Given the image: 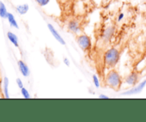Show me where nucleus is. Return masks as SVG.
Instances as JSON below:
<instances>
[{"instance_id": "1", "label": "nucleus", "mask_w": 146, "mask_h": 122, "mask_svg": "<svg viewBox=\"0 0 146 122\" xmlns=\"http://www.w3.org/2000/svg\"><path fill=\"white\" fill-rule=\"evenodd\" d=\"M106 83L107 86L115 90H118L121 87L122 80L119 74L115 70H111L106 77Z\"/></svg>"}, {"instance_id": "2", "label": "nucleus", "mask_w": 146, "mask_h": 122, "mask_svg": "<svg viewBox=\"0 0 146 122\" xmlns=\"http://www.w3.org/2000/svg\"><path fill=\"white\" fill-rule=\"evenodd\" d=\"M119 60V52L115 48H111L106 52L104 56L105 63L108 67H114Z\"/></svg>"}, {"instance_id": "3", "label": "nucleus", "mask_w": 146, "mask_h": 122, "mask_svg": "<svg viewBox=\"0 0 146 122\" xmlns=\"http://www.w3.org/2000/svg\"><path fill=\"white\" fill-rule=\"evenodd\" d=\"M77 43L80 48L84 51H88L91 48V39L86 35H81L78 36V38H77Z\"/></svg>"}, {"instance_id": "4", "label": "nucleus", "mask_w": 146, "mask_h": 122, "mask_svg": "<svg viewBox=\"0 0 146 122\" xmlns=\"http://www.w3.org/2000/svg\"><path fill=\"white\" fill-rule=\"evenodd\" d=\"M146 85V79L143 80V82H141V83L138 84L137 86L134 87L133 88H132L131 89L126 91V92H124L122 94L123 95H131V94H137L141 93L143 91V89L145 88Z\"/></svg>"}, {"instance_id": "5", "label": "nucleus", "mask_w": 146, "mask_h": 122, "mask_svg": "<svg viewBox=\"0 0 146 122\" xmlns=\"http://www.w3.org/2000/svg\"><path fill=\"white\" fill-rule=\"evenodd\" d=\"M48 28L50 31V32L52 33L53 36L54 37V38H55L57 41H58V42H59L61 44H62V45H66V42L64 40V38L61 36V35L58 33V31L56 30V28H54L51 24H48Z\"/></svg>"}, {"instance_id": "6", "label": "nucleus", "mask_w": 146, "mask_h": 122, "mask_svg": "<svg viewBox=\"0 0 146 122\" xmlns=\"http://www.w3.org/2000/svg\"><path fill=\"white\" fill-rule=\"evenodd\" d=\"M18 67L19 69L20 72L22 74L23 76L24 77H28L30 74L29 68L27 66V64L22 60H19L18 61Z\"/></svg>"}, {"instance_id": "7", "label": "nucleus", "mask_w": 146, "mask_h": 122, "mask_svg": "<svg viewBox=\"0 0 146 122\" xmlns=\"http://www.w3.org/2000/svg\"><path fill=\"white\" fill-rule=\"evenodd\" d=\"M138 81V75L136 72H132L125 79V83L128 85L133 86L136 85V83Z\"/></svg>"}, {"instance_id": "8", "label": "nucleus", "mask_w": 146, "mask_h": 122, "mask_svg": "<svg viewBox=\"0 0 146 122\" xmlns=\"http://www.w3.org/2000/svg\"><path fill=\"white\" fill-rule=\"evenodd\" d=\"M68 28L70 31L74 33H76L79 31V24H78V23L76 21L71 20V21L68 22Z\"/></svg>"}, {"instance_id": "9", "label": "nucleus", "mask_w": 146, "mask_h": 122, "mask_svg": "<svg viewBox=\"0 0 146 122\" xmlns=\"http://www.w3.org/2000/svg\"><path fill=\"white\" fill-rule=\"evenodd\" d=\"M9 79L7 77H4L3 80V91H4V97L9 99Z\"/></svg>"}, {"instance_id": "10", "label": "nucleus", "mask_w": 146, "mask_h": 122, "mask_svg": "<svg viewBox=\"0 0 146 122\" xmlns=\"http://www.w3.org/2000/svg\"><path fill=\"white\" fill-rule=\"evenodd\" d=\"M7 35V37H8L9 40L11 41V43H12L15 47L19 48V41L17 35L11 32H8Z\"/></svg>"}, {"instance_id": "11", "label": "nucleus", "mask_w": 146, "mask_h": 122, "mask_svg": "<svg viewBox=\"0 0 146 122\" xmlns=\"http://www.w3.org/2000/svg\"><path fill=\"white\" fill-rule=\"evenodd\" d=\"M29 5L27 4H21V5H18L17 7H16V9H17V12L19 14H27V11H29Z\"/></svg>"}, {"instance_id": "12", "label": "nucleus", "mask_w": 146, "mask_h": 122, "mask_svg": "<svg viewBox=\"0 0 146 122\" xmlns=\"http://www.w3.org/2000/svg\"><path fill=\"white\" fill-rule=\"evenodd\" d=\"M7 19H8L9 23L10 25L12 27H14L16 28H19V26L18 24H17V21H16L15 18H14V15L11 13L8 12V15H7Z\"/></svg>"}, {"instance_id": "13", "label": "nucleus", "mask_w": 146, "mask_h": 122, "mask_svg": "<svg viewBox=\"0 0 146 122\" xmlns=\"http://www.w3.org/2000/svg\"><path fill=\"white\" fill-rule=\"evenodd\" d=\"M8 12L7 11L6 6L2 1H0V16L2 18H7Z\"/></svg>"}, {"instance_id": "14", "label": "nucleus", "mask_w": 146, "mask_h": 122, "mask_svg": "<svg viewBox=\"0 0 146 122\" xmlns=\"http://www.w3.org/2000/svg\"><path fill=\"white\" fill-rule=\"evenodd\" d=\"M113 28H111V27L108 28V29L106 31L105 34H104V38H105L106 40H108V38H111V35H112L113 33Z\"/></svg>"}, {"instance_id": "15", "label": "nucleus", "mask_w": 146, "mask_h": 122, "mask_svg": "<svg viewBox=\"0 0 146 122\" xmlns=\"http://www.w3.org/2000/svg\"><path fill=\"white\" fill-rule=\"evenodd\" d=\"M21 94H22L23 96H24L25 99H29L30 98V94H29V92H28V90H27L26 88L23 87L21 89Z\"/></svg>"}, {"instance_id": "16", "label": "nucleus", "mask_w": 146, "mask_h": 122, "mask_svg": "<svg viewBox=\"0 0 146 122\" xmlns=\"http://www.w3.org/2000/svg\"><path fill=\"white\" fill-rule=\"evenodd\" d=\"M35 1L41 7H45L50 2L51 0H35Z\"/></svg>"}, {"instance_id": "17", "label": "nucleus", "mask_w": 146, "mask_h": 122, "mask_svg": "<svg viewBox=\"0 0 146 122\" xmlns=\"http://www.w3.org/2000/svg\"><path fill=\"white\" fill-rule=\"evenodd\" d=\"M93 81H94V85H95V86L97 88L99 87H100L99 80H98V77H97V76H96V75H93Z\"/></svg>"}, {"instance_id": "18", "label": "nucleus", "mask_w": 146, "mask_h": 122, "mask_svg": "<svg viewBox=\"0 0 146 122\" xmlns=\"http://www.w3.org/2000/svg\"><path fill=\"white\" fill-rule=\"evenodd\" d=\"M16 82H17V85H18L19 88L21 89V88L24 87V85H23V82H22V81H21V79H19V78H17V80H16Z\"/></svg>"}, {"instance_id": "19", "label": "nucleus", "mask_w": 146, "mask_h": 122, "mask_svg": "<svg viewBox=\"0 0 146 122\" xmlns=\"http://www.w3.org/2000/svg\"><path fill=\"white\" fill-rule=\"evenodd\" d=\"M123 17H124V14L123 13H121L118 16V21H121V20L123 18Z\"/></svg>"}, {"instance_id": "20", "label": "nucleus", "mask_w": 146, "mask_h": 122, "mask_svg": "<svg viewBox=\"0 0 146 122\" xmlns=\"http://www.w3.org/2000/svg\"><path fill=\"white\" fill-rule=\"evenodd\" d=\"M64 64L66 65V66H69V65H70V62H69V60H68V58H64Z\"/></svg>"}, {"instance_id": "21", "label": "nucleus", "mask_w": 146, "mask_h": 122, "mask_svg": "<svg viewBox=\"0 0 146 122\" xmlns=\"http://www.w3.org/2000/svg\"><path fill=\"white\" fill-rule=\"evenodd\" d=\"M99 98H100V99H108V96H106V95H104V94H101L99 96Z\"/></svg>"}]
</instances>
